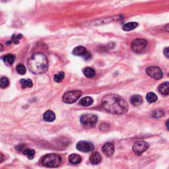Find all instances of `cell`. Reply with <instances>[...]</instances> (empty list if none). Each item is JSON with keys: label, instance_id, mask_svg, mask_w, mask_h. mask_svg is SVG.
Segmentation results:
<instances>
[{"label": "cell", "instance_id": "obj_1", "mask_svg": "<svg viewBox=\"0 0 169 169\" xmlns=\"http://www.w3.org/2000/svg\"><path fill=\"white\" fill-rule=\"evenodd\" d=\"M102 107L108 112L118 115L124 114L128 110L126 101L122 96L115 94H109L104 96Z\"/></svg>", "mask_w": 169, "mask_h": 169}, {"label": "cell", "instance_id": "obj_2", "mask_svg": "<svg viewBox=\"0 0 169 169\" xmlns=\"http://www.w3.org/2000/svg\"><path fill=\"white\" fill-rule=\"evenodd\" d=\"M28 68L35 75L45 73L48 68V62L46 56L40 52L33 55L28 62Z\"/></svg>", "mask_w": 169, "mask_h": 169}, {"label": "cell", "instance_id": "obj_3", "mask_svg": "<svg viewBox=\"0 0 169 169\" xmlns=\"http://www.w3.org/2000/svg\"><path fill=\"white\" fill-rule=\"evenodd\" d=\"M42 165L49 168L57 167L61 163L62 159L58 154H49L42 158Z\"/></svg>", "mask_w": 169, "mask_h": 169}, {"label": "cell", "instance_id": "obj_4", "mask_svg": "<svg viewBox=\"0 0 169 169\" xmlns=\"http://www.w3.org/2000/svg\"><path fill=\"white\" fill-rule=\"evenodd\" d=\"M82 95L80 91H71L66 93L63 96V101L67 104H71L79 99Z\"/></svg>", "mask_w": 169, "mask_h": 169}, {"label": "cell", "instance_id": "obj_5", "mask_svg": "<svg viewBox=\"0 0 169 169\" xmlns=\"http://www.w3.org/2000/svg\"><path fill=\"white\" fill-rule=\"evenodd\" d=\"M147 46V41L146 40L141 39V38H137L132 42V50L133 52L136 53V54H139V53L143 51V50L146 48Z\"/></svg>", "mask_w": 169, "mask_h": 169}, {"label": "cell", "instance_id": "obj_6", "mask_svg": "<svg viewBox=\"0 0 169 169\" xmlns=\"http://www.w3.org/2000/svg\"><path fill=\"white\" fill-rule=\"evenodd\" d=\"M97 116L94 114H87L81 116L80 118L81 123L85 126H94L97 122Z\"/></svg>", "mask_w": 169, "mask_h": 169}, {"label": "cell", "instance_id": "obj_7", "mask_svg": "<svg viewBox=\"0 0 169 169\" xmlns=\"http://www.w3.org/2000/svg\"><path fill=\"white\" fill-rule=\"evenodd\" d=\"M149 145L144 141H137L133 145V151L137 155H141L145 151L148 149Z\"/></svg>", "mask_w": 169, "mask_h": 169}, {"label": "cell", "instance_id": "obj_8", "mask_svg": "<svg viewBox=\"0 0 169 169\" xmlns=\"http://www.w3.org/2000/svg\"><path fill=\"white\" fill-rule=\"evenodd\" d=\"M76 148L79 151L87 153V152L93 151L95 146H94V145L92 143H90V142L81 141L77 143Z\"/></svg>", "mask_w": 169, "mask_h": 169}, {"label": "cell", "instance_id": "obj_9", "mask_svg": "<svg viewBox=\"0 0 169 169\" xmlns=\"http://www.w3.org/2000/svg\"><path fill=\"white\" fill-rule=\"evenodd\" d=\"M146 73L150 77H153V78L155 79H157V80L161 79L163 75L161 69L159 67L154 66L147 67L146 69Z\"/></svg>", "mask_w": 169, "mask_h": 169}, {"label": "cell", "instance_id": "obj_10", "mask_svg": "<svg viewBox=\"0 0 169 169\" xmlns=\"http://www.w3.org/2000/svg\"><path fill=\"white\" fill-rule=\"evenodd\" d=\"M73 54L75 55H78V56H83L85 60H89L91 57V54L84 47L82 46H77L73 50Z\"/></svg>", "mask_w": 169, "mask_h": 169}, {"label": "cell", "instance_id": "obj_11", "mask_svg": "<svg viewBox=\"0 0 169 169\" xmlns=\"http://www.w3.org/2000/svg\"><path fill=\"white\" fill-rule=\"evenodd\" d=\"M102 151L103 153L107 157H111L114 153V146L112 143H105L102 147Z\"/></svg>", "mask_w": 169, "mask_h": 169}, {"label": "cell", "instance_id": "obj_12", "mask_svg": "<svg viewBox=\"0 0 169 169\" xmlns=\"http://www.w3.org/2000/svg\"><path fill=\"white\" fill-rule=\"evenodd\" d=\"M89 161H90L91 163L94 165H98L101 161H102V157H101L99 153L95 152V153H92V154L91 155L90 158H89Z\"/></svg>", "mask_w": 169, "mask_h": 169}, {"label": "cell", "instance_id": "obj_13", "mask_svg": "<svg viewBox=\"0 0 169 169\" xmlns=\"http://www.w3.org/2000/svg\"><path fill=\"white\" fill-rule=\"evenodd\" d=\"M130 102L134 107H139L143 103V98L139 95H134L130 98Z\"/></svg>", "mask_w": 169, "mask_h": 169}, {"label": "cell", "instance_id": "obj_14", "mask_svg": "<svg viewBox=\"0 0 169 169\" xmlns=\"http://www.w3.org/2000/svg\"><path fill=\"white\" fill-rule=\"evenodd\" d=\"M43 118L46 122H54L55 119V113L52 110H48L43 115Z\"/></svg>", "mask_w": 169, "mask_h": 169}, {"label": "cell", "instance_id": "obj_15", "mask_svg": "<svg viewBox=\"0 0 169 169\" xmlns=\"http://www.w3.org/2000/svg\"><path fill=\"white\" fill-rule=\"evenodd\" d=\"M93 103V99L90 96H86L79 100V105L84 107H87L92 105Z\"/></svg>", "mask_w": 169, "mask_h": 169}, {"label": "cell", "instance_id": "obj_16", "mask_svg": "<svg viewBox=\"0 0 169 169\" xmlns=\"http://www.w3.org/2000/svg\"><path fill=\"white\" fill-rule=\"evenodd\" d=\"M69 161L70 163L73 164V165H77L81 162V157L79 154H71L69 156Z\"/></svg>", "mask_w": 169, "mask_h": 169}, {"label": "cell", "instance_id": "obj_17", "mask_svg": "<svg viewBox=\"0 0 169 169\" xmlns=\"http://www.w3.org/2000/svg\"><path fill=\"white\" fill-rule=\"evenodd\" d=\"M168 82L162 83L159 87V91L162 95H168L169 94V89H168Z\"/></svg>", "mask_w": 169, "mask_h": 169}, {"label": "cell", "instance_id": "obj_18", "mask_svg": "<svg viewBox=\"0 0 169 169\" xmlns=\"http://www.w3.org/2000/svg\"><path fill=\"white\" fill-rule=\"evenodd\" d=\"M15 55L13 54H7L2 57L5 64L8 66H11L15 61Z\"/></svg>", "mask_w": 169, "mask_h": 169}, {"label": "cell", "instance_id": "obj_19", "mask_svg": "<svg viewBox=\"0 0 169 169\" xmlns=\"http://www.w3.org/2000/svg\"><path fill=\"white\" fill-rule=\"evenodd\" d=\"M20 84L21 85V87L23 89L26 88H30L33 86V81L30 79H22L20 80Z\"/></svg>", "mask_w": 169, "mask_h": 169}, {"label": "cell", "instance_id": "obj_20", "mask_svg": "<svg viewBox=\"0 0 169 169\" xmlns=\"http://www.w3.org/2000/svg\"><path fill=\"white\" fill-rule=\"evenodd\" d=\"M84 75L88 78H93L95 76L96 72L91 67H85L84 69Z\"/></svg>", "mask_w": 169, "mask_h": 169}, {"label": "cell", "instance_id": "obj_21", "mask_svg": "<svg viewBox=\"0 0 169 169\" xmlns=\"http://www.w3.org/2000/svg\"><path fill=\"white\" fill-rule=\"evenodd\" d=\"M137 26H138V23H137L136 22H130L127 24H125V25L123 26V30L125 31H130L134 30Z\"/></svg>", "mask_w": 169, "mask_h": 169}, {"label": "cell", "instance_id": "obj_22", "mask_svg": "<svg viewBox=\"0 0 169 169\" xmlns=\"http://www.w3.org/2000/svg\"><path fill=\"white\" fill-rule=\"evenodd\" d=\"M157 96L156 95V94H154V93L150 92L149 93H147V96H146V99L147 100V102L149 103H155L157 100Z\"/></svg>", "mask_w": 169, "mask_h": 169}, {"label": "cell", "instance_id": "obj_23", "mask_svg": "<svg viewBox=\"0 0 169 169\" xmlns=\"http://www.w3.org/2000/svg\"><path fill=\"white\" fill-rule=\"evenodd\" d=\"M23 153L25 155L27 156V157L29 159H33L35 154V151L33 150V149L26 148L24 149Z\"/></svg>", "mask_w": 169, "mask_h": 169}, {"label": "cell", "instance_id": "obj_24", "mask_svg": "<svg viewBox=\"0 0 169 169\" xmlns=\"http://www.w3.org/2000/svg\"><path fill=\"white\" fill-rule=\"evenodd\" d=\"M9 84V80L7 77H1L0 79V87L1 89H6Z\"/></svg>", "mask_w": 169, "mask_h": 169}, {"label": "cell", "instance_id": "obj_25", "mask_svg": "<svg viewBox=\"0 0 169 169\" xmlns=\"http://www.w3.org/2000/svg\"><path fill=\"white\" fill-rule=\"evenodd\" d=\"M64 77L65 73L64 72L60 71L58 73L55 75L54 77V79L56 83H60V82H62L63 81V79H64Z\"/></svg>", "mask_w": 169, "mask_h": 169}, {"label": "cell", "instance_id": "obj_26", "mask_svg": "<svg viewBox=\"0 0 169 169\" xmlns=\"http://www.w3.org/2000/svg\"><path fill=\"white\" fill-rule=\"evenodd\" d=\"M17 72L20 75H25L26 72V69L25 66L23 64H18L16 67Z\"/></svg>", "mask_w": 169, "mask_h": 169}, {"label": "cell", "instance_id": "obj_27", "mask_svg": "<svg viewBox=\"0 0 169 169\" xmlns=\"http://www.w3.org/2000/svg\"><path fill=\"white\" fill-rule=\"evenodd\" d=\"M164 114H165V112H164L163 110H161V109H157V110H154L153 113H152V116H153V117L156 118H161Z\"/></svg>", "mask_w": 169, "mask_h": 169}, {"label": "cell", "instance_id": "obj_28", "mask_svg": "<svg viewBox=\"0 0 169 169\" xmlns=\"http://www.w3.org/2000/svg\"><path fill=\"white\" fill-rule=\"evenodd\" d=\"M22 35H21V34H18V35H13L12 36V41L15 43V44H18L19 42V40L21 39V38H22Z\"/></svg>", "mask_w": 169, "mask_h": 169}, {"label": "cell", "instance_id": "obj_29", "mask_svg": "<svg viewBox=\"0 0 169 169\" xmlns=\"http://www.w3.org/2000/svg\"><path fill=\"white\" fill-rule=\"evenodd\" d=\"M108 129H109V125L107 124H102L100 125V130L103 132H107Z\"/></svg>", "mask_w": 169, "mask_h": 169}, {"label": "cell", "instance_id": "obj_30", "mask_svg": "<svg viewBox=\"0 0 169 169\" xmlns=\"http://www.w3.org/2000/svg\"><path fill=\"white\" fill-rule=\"evenodd\" d=\"M164 54L165 55V56L167 57V58H168V47H166L165 48V49L164 50Z\"/></svg>", "mask_w": 169, "mask_h": 169}, {"label": "cell", "instance_id": "obj_31", "mask_svg": "<svg viewBox=\"0 0 169 169\" xmlns=\"http://www.w3.org/2000/svg\"><path fill=\"white\" fill-rule=\"evenodd\" d=\"M3 155L0 153V163L3 161Z\"/></svg>", "mask_w": 169, "mask_h": 169}, {"label": "cell", "instance_id": "obj_32", "mask_svg": "<svg viewBox=\"0 0 169 169\" xmlns=\"http://www.w3.org/2000/svg\"><path fill=\"white\" fill-rule=\"evenodd\" d=\"M3 46L0 43V52L3 51Z\"/></svg>", "mask_w": 169, "mask_h": 169}, {"label": "cell", "instance_id": "obj_33", "mask_svg": "<svg viewBox=\"0 0 169 169\" xmlns=\"http://www.w3.org/2000/svg\"><path fill=\"white\" fill-rule=\"evenodd\" d=\"M9 1H10V0H2V1H3V2H8Z\"/></svg>", "mask_w": 169, "mask_h": 169}]
</instances>
